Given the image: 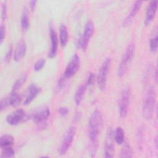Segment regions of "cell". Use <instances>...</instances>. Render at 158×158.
Segmentation results:
<instances>
[{
  "label": "cell",
  "mask_w": 158,
  "mask_h": 158,
  "mask_svg": "<svg viewBox=\"0 0 158 158\" xmlns=\"http://www.w3.org/2000/svg\"><path fill=\"white\" fill-rule=\"evenodd\" d=\"M14 141V137L10 134H5L2 135L0 138V146L1 148H4L7 146H11Z\"/></svg>",
  "instance_id": "ffe728a7"
},
{
  "label": "cell",
  "mask_w": 158,
  "mask_h": 158,
  "mask_svg": "<svg viewBox=\"0 0 158 158\" xmlns=\"http://www.w3.org/2000/svg\"><path fill=\"white\" fill-rule=\"evenodd\" d=\"M14 156V151L11 148V146H7L2 148L1 157L5 158V157H12Z\"/></svg>",
  "instance_id": "484cf974"
},
{
  "label": "cell",
  "mask_w": 158,
  "mask_h": 158,
  "mask_svg": "<svg viewBox=\"0 0 158 158\" xmlns=\"http://www.w3.org/2000/svg\"><path fill=\"white\" fill-rule=\"evenodd\" d=\"M45 59H44L43 58H41V59H39L34 64V70L38 72V71H40L41 70L43 67H44V64H45Z\"/></svg>",
  "instance_id": "4316f807"
},
{
  "label": "cell",
  "mask_w": 158,
  "mask_h": 158,
  "mask_svg": "<svg viewBox=\"0 0 158 158\" xmlns=\"http://www.w3.org/2000/svg\"><path fill=\"white\" fill-rule=\"evenodd\" d=\"M1 18L3 20L7 19V3L6 1L2 2L1 6Z\"/></svg>",
  "instance_id": "83f0119b"
},
{
  "label": "cell",
  "mask_w": 158,
  "mask_h": 158,
  "mask_svg": "<svg viewBox=\"0 0 158 158\" xmlns=\"http://www.w3.org/2000/svg\"><path fill=\"white\" fill-rule=\"evenodd\" d=\"M50 115V110L47 106H41L35 110L31 115V118L37 124L44 122Z\"/></svg>",
  "instance_id": "ba28073f"
},
{
  "label": "cell",
  "mask_w": 158,
  "mask_h": 158,
  "mask_svg": "<svg viewBox=\"0 0 158 158\" xmlns=\"http://www.w3.org/2000/svg\"><path fill=\"white\" fill-rule=\"evenodd\" d=\"M27 79V75L25 73L22 74L15 82L13 85L12 93H17V91L22 87Z\"/></svg>",
  "instance_id": "d4e9b609"
},
{
  "label": "cell",
  "mask_w": 158,
  "mask_h": 158,
  "mask_svg": "<svg viewBox=\"0 0 158 158\" xmlns=\"http://www.w3.org/2000/svg\"><path fill=\"white\" fill-rule=\"evenodd\" d=\"M94 80H95V76L93 73H90L88 75V77L87 78L86 83L88 86H91L93 84V83L94 82Z\"/></svg>",
  "instance_id": "f1b7e54d"
},
{
  "label": "cell",
  "mask_w": 158,
  "mask_h": 158,
  "mask_svg": "<svg viewBox=\"0 0 158 158\" xmlns=\"http://www.w3.org/2000/svg\"><path fill=\"white\" fill-rule=\"evenodd\" d=\"M157 4L158 1L157 0H153L149 2L146 10L144 20V24L146 25L149 24L154 19L157 9Z\"/></svg>",
  "instance_id": "4fadbf2b"
},
{
  "label": "cell",
  "mask_w": 158,
  "mask_h": 158,
  "mask_svg": "<svg viewBox=\"0 0 158 158\" xmlns=\"http://www.w3.org/2000/svg\"><path fill=\"white\" fill-rule=\"evenodd\" d=\"M12 55V45H10V46L9 47V48L8 49V51L6 54V57H5V60L8 63L10 62L11 57Z\"/></svg>",
  "instance_id": "4dcf8cb0"
},
{
  "label": "cell",
  "mask_w": 158,
  "mask_h": 158,
  "mask_svg": "<svg viewBox=\"0 0 158 158\" xmlns=\"http://www.w3.org/2000/svg\"><path fill=\"white\" fill-rule=\"evenodd\" d=\"M49 34L51 40V48L48 52V56L50 58H52L56 56L57 51L58 47V38L57 34L51 25L49 27Z\"/></svg>",
  "instance_id": "7c38bea8"
},
{
  "label": "cell",
  "mask_w": 158,
  "mask_h": 158,
  "mask_svg": "<svg viewBox=\"0 0 158 158\" xmlns=\"http://www.w3.org/2000/svg\"><path fill=\"white\" fill-rule=\"evenodd\" d=\"M87 86H88V85H86V83L84 84H82L80 86H79V88L77 89V91L75 92V96H74V100H75V102L77 106H79L80 104V103L81 102L84 94L87 88Z\"/></svg>",
  "instance_id": "e0dca14e"
},
{
  "label": "cell",
  "mask_w": 158,
  "mask_h": 158,
  "mask_svg": "<svg viewBox=\"0 0 158 158\" xmlns=\"http://www.w3.org/2000/svg\"><path fill=\"white\" fill-rule=\"evenodd\" d=\"M111 65V59L106 58L101 64L97 77V83L98 87L101 90H104L106 86L108 73Z\"/></svg>",
  "instance_id": "277c9868"
},
{
  "label": "cell",
  "mask_w": 158,
  "mask_h": 158,
  "mask_svg": "<svg viewBox=\"0 0 158 158\" xmlns=\"http://www.w3.org/2000/svg\"><path fill=\"white\" fill-rule=\"evenodd\" d=\"M156 101V90L153 86H150L146 91L142 108V115L144 119L148 120L152 118Z\"/></svg>",
  "instance_id": "7a4b0ae2"
},
{
  "label": "cell",
  "mask_w": 158,
  "mask_h": 158,
  "mask_svg": "<svg viewBox=\"0 0 158 158\" xmlns=\"http://www.w3.org/2000/svg\"><path fill=\"white\" fill-rule=\"evenodd\" d=\"M27 51L26 43L23 40H20L17 43L14 53V60L16 62L20 61L25 55Z\"/></svg>",
  "instance_id": "9a60e30c"
},
{
  "label": "cell",
  "mask_w": 158,
  "mask_h": 158,
  "mask_svg": "<svg viewBox=\"0 0 158 158\" xmlns=\"http://www.w3.org/2000/svg\"><path fill=\"white\" fill-rule=\"evenodd\" d=\"M80 65V57L77 54H74L67 64L64 76L66 78L73 77L78 70Z\"/></svg>",
  "instance_id": "9c48e42d"
},
{
  "label": "cell",
  "mask_w": 158,
  "mask_h": 158,
  "mask_svg": "<svg viewBox=\"0 0 158 158\" xmlns=\"http://www.w3.org/2000/svg\"><path fill=\"white\" fill-rule=\"evenodd\" d=\"M114 131L109 128L107 130L105 144H104V157L106 158H111L114 156L115 152V144H114Z\"/></svg>",
  "instance_id": "52a82bcc"
},
{
  "label": "cell",
  "mask_w": 158,
  "mask_h": 158,
  "mask_svg": "<svg viewBox=\"0 0 158 158\" xmlns=\"http://www.w3.org/2000/svg\"><path fill=\"white\" fill-rule=\"evenodd\" d=\"M114 138L115 141L118 144H122L124 142L125 133L122 128L118 127L115 129L114 132Z\"/></svg>",
  "instance_id": "44dd1931"
},
{
  "label": "cell",
  "mask_w": 158,
  "mask_h": 158,
  "mask_svg": "<svg viewBox=\"0 0 158 158\" xmlns=\"http://www.w3.org/2000/svg\"><path fill=\"white\" fill-rule=\"evenodd\" d=\"M94 30V23L91 20H88L86 23L83 35L81 36V48L83 51L86 50L88 47V42L92 36Z\"/></svg>",
  "instance_id": "30bf717a"
},
{
  "label": "cell",
  "mask_w": 158,
  "mask_h": 158,
  "mask_svg": "<svg viewBox=\"0 0 158 158\" xmlns=\"http://www.w3.org/2000/svg\"><path fill=\"white\" fill-rule=\"evenodd\" d=\"M142 1H136L134 4H133L131 9L130 10V14H128V15L125 18V20H124V25H128L132 20V19L135 17V15H136V14L138 12V11L139 10L141 4H142Z\"/></svg>",
  "instance_id": "2e32d148"
},
{
  "label": "cell",
  "mask_w": 158,
  "mask_h": 158,
  "mask_svg": "<svg viewBox=\"0 0 158 158\" xmlns=\"http://www.w3.org/2000/svg\"><path fill=\"white\" fill-rule=\"evenodd\" d=\"M135 51V44H130L127 48L117 69V75L119 77H122L128 71L129 66L133 60Z\"/></svg>",
  "instance_id": "3957f363"
},
{
  "label": "cell",
  "mask_w": 158,
  "mask_h": 158,
  "mask_svg": "<svg viewBox=\"0 0 158 158\" xmlns=\"http://www.w3.org/2000/svg\"><path fill=\"white\" fill-rule=\"evenodd\" d=\"M102 115L100 110H96L91 115L88 122V136L89 139V154L95 156L98 145V135L102 125Z\"/></svg>",
  "instance_id": "6da1fadb"
},
{
  "label": "cell",
  "mask_w": 158,
  "mask_h": 158,
  "mask_svg": "<svg viewBox=\"0 0 158 158\" xmlns=\"http://www.w3.org/2000/svg\"><path fill=\"white\" fill-rule=\"evenodd\" d=\"M60 43L62 46H65L68 41V30L64 24H61L59 28Z\"/></svg>",
  "instance_id": "d6986e66"
},
{
  "label": "cell",
  "mask_w": 158,
  "mask_h": 158,
  "mask_svg": "<svg viewBox=\"0 0 158 158\" xmlns=\"http://www.w3.org/2000/svg\"><path fill=\"white\" fill-rule=\"evenodd\" d=\"M25 110L22 109H19L7 116L6 122L10 125H16L25 119Z\"/></svg>",
  "instance_id": "8fae6325"
},
{
  "label": "cell",
  "mask_w": 158,
  "mask_h": 158,
  "mask_svg": "<svg viewBox=\"0 0 158 158\" xmlns=\"http://www.w3.org/2000/svg\"><path fill=\"white\" fill-rule=\"evenodd\" d=\"M41 88L38 87L35 84H31L27 90V94L23 102V104L27 106L40 93Z\"/></svg>",
  "instance_id": "5bb4252c"
},
{
  "label": "cell",
  "mask_w": 158,
  "mask_h": 158,
  "mask_svg": "<svg viewBox=\"0 0 158 158\" xmlns=\"http://www.w3.org/2000/svg\"><path fill=\"white\" fill-rule=\"evenodd\" d=\"M20 24H21V27L23 31H26L28 30L30 25V22H29V17H28V14L27 11V9L24 10L22 14L21 19H20Z\"/></svg>",
  "instance_id": "cb8c5ba5"
},
{
  "label": "cell",
  "mask_w": 158,
  "mask_h": 158,
  "mask_svg": "<svg viewBox=\"0 0 158 158\" xmlns=\"http://www.w3.org/2000/svg\"><path fill=\"white\" fill-rule=\"evenodd\" d=\"M58 111L60 115L66 116L69 113V109L66 107H60L59 108Z\"/></svg>",
  "instance_id": "d6a6232c"
},
{
  "label": "cell",
  "mask_w": 158,
  "mask_h": 158,
  "mask_svg": "<svg viewBox=\"0 0 158 158\" xmlns=\"http://www.w3.org/2000/svg\"><path fill=\"white\" fill-rule=\"evenodd\" d=\"M130 101V91L128 88L122 89L118 101V112L122 118H125L128 113Z\"/></svg>",
  "instance_id": "8992f818"
},
{
  "label": "cell",
  "mask_w": 158,
  "mask_h": 158,
  "mask_svg": "<svg viewBox=\"0 0 158 158\" xmlns=\"http://www.w3.org/2000/svg\"><path fill=\"white\" fill-rule=\"evenodd\" d=\"M75 133L76 129L73 126L69 127L66 130L60 145L59 148L58 152L59 154L64 155L67 152L73 142Z\"/></svg>",
  "instance_id": "5b68a950"
},
{
  "label": "cell",
  "mask_w": 158,
  "mask_h": 158,
  "mask_svg": "<svg viewBox=\"0 0 158 158\" xmlns=\"http://www.w3.org/2000/svg\"><path fill=\"white\" fill-rule=\"evenodd\" d=\"M9 105L13 107L19 106L22 101V97L17 93H12L8 96Z\"/></svg>",
  "instance_id": "7402d4cb"
},
{
  "label": "cell",
  "mask_w": 158,
  "mask_h": 158,
  "mask_svg": "<svg viewBox=\"0 0 158 158\" xmlns=\"http://www.w3.org/2000/svg\"><path fill=\"white\" fill-rule=\"evenodd\" d=\"M36 4V1H31L30 2V9L31 10H33L35 8V6Z\"/></svg>",
  "instance_id": "836d02e7"
},
{
  "label": "cell",
  "mask_w": 158,
  "mask_h": 158,
  "mask_svg": "<svg viewBox=\"0 0 158 158\" xmlns=\"http://www.w3.org/2000/svg\"><path fill=\"white\" fill-rule=\"evenodd\" d=\"M66 78L63 76L59 80V81H58V83L57 85V89L58 90H60V89H62L63 88V86H64V83H65V79Z\"/></svg>",
  "instance_id": "1f68e13d"
},
{
  "label": "cell",
  "mask_w": 158,
  "mask_h": 158,
  "mask_svg": "<svg viewBox=\"0 0 158 158\" xmlns=\"http://www.w3.org/2000/svg\"><path fill=\"white\" fill-rule=\"evenodd\" d=\"M158 33L157 28L156 27L153 30V33L149 40V49L151 52H155L157 49V43H158Z\"/></svg>",
  "instance_id": "ac0fdd59"
},
{
  "label": "cell",
  "mask_w": 158,
  "mask_h": 158,
  "mask_svg": "<svg viewBox=\"0 0 158 158\" xmlns=\"http://www.w3.org/2000/svg\"><path fill=\"white\" fill-rule=\"evenodd\" d=\"M119 157H133V151H132L130 145L128 143H124L122 148L120 150Z\"/></svg>",
  "instance_id": "603a6c76"
},
{
  "label": "cell",
  "mask_w": 158,
  "mask_h": 158,
  "mask_svg": "<svg viewBox=\"0 0 158 158\" xmlns=\"http://www.w3.org/2000/svg\"><path fill=\"white\" fill-rule=\"evenodd\" d=\"M6 35V27L4 25H1L0 27V43L2 44Z\"/></svg>",
  "instance_id": "f546056e"
}]
</instances>
